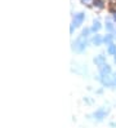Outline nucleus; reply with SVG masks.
Masks as SVG:
<instances>
[{"label": "nucleus", "mask_w": 116, "mask_h": 128, "mask_svg": "<svg viewBox=\"0 0 116 128\" xmlns=\"http://www.w3.org/2000/svg\"><path fill=\"white\" fill-rule=\"evenodd\" d=\"M88 39H81V38L79 36L77 39L72 43V50H75V52H77V53H83V52L87 49V47H88Z\"/></svg>", "instance_id": "1"}, {"label": "nucleus", "mask_w": 116, "mask_h": 128, "mask_svg": "<svg viewBox=\"0 0 116 128\" xmlns=\"http://www.w3.org/2000/svg\"><path fill=\"white\" fill-rule=\"evenodd\" d=\"M84 20H85V14H84V13H77V14H75V16H74V21H72V25H71V27H70V32L74 34L75 28L79 27L83 22H84Z\"/></svg>", "instance_id": "2"}, {"label": "nucleus", "mask_w": 116, "mask_h": 128, "mask_svg": "<svg viewBox=\"0 0 116 128\" xmlns=\"http://www.w3.org/2000/svg\"><path fill=\"white\" fill-rule=\"evenodd\" d=\"M98 80L101 82V84H102L103 87H114V86H116L115 80H114V78L111 76V75H102V74H99Z\"/></svg>", "instance_id": "3"}, {"label": "nucleus", "mask_w": 116, "mask_h": 128, "mask_svg": "<svg viewBox=\"0 0 116 128\" xmlns=\"http://www.w3.org/2000/svg\"><path fill=\"white\" fill-rule=\"evenodd\" d=\"M107 114H108V111L103 108H101V109H98V110H96L94 112H93V118H94L96 120H103L107 116Z\"/></svg>", "instance_id": "4"}, {"label": "nucleus", "mask_w": 116, "mask_h": 128, "mask_svg": "<svg viewBox=\"0 0 116 128\" xmlns=\"http://www.w3.org/2000/svg\"><path fill=\"white\" fill-rule=\"evenodd\" d=\"M93 62H94V64H96V66H98V67L103 66V65L106 64V56H105L103 53H101V54H98V56H96V57H94Z\"/></svg>", "instance_id": "5"}, {"label": "nucleus", "mask_w": 116, "mask_h": 128, "mask_svg": "<svg viewBox=\"0 0 116 128\" xmlns=\"http://www.w3.org/2000/svg\"><path fill=\"white\" fill-rule=\"evenodd\" d=\"M90 42H92V44H94V46H102L103 44V36L102 35H99V34H94L93 35V38L90 39Z\"/></svg>", "instance_id": "6"}, {"label": "nucleus", "mask_w": 116, "mask_h": 128, "mask_svg": "<svg viewBox=\"0 0 116 128\" xmlns=\"http://www.w3.org/2000/svg\"><path fill=\"white\" fill-rule=\"evenodd\" d=\"M111 72H112V69L108 64H105L103 66L99 67V74H102V75H111Z\"/></svg>", "instance_id": "7"}, {"label": "nucleus", "mask_w": 116, "mask_h": 128, "mask_svg": "<svg viewBox=\"0 0 116 128\" xmlns=\"http://www.w3.org/2000/svg\"><path fill=\"white\" fill-rule=\"evenodd\" d=\"M101 28H102L101 22H99L98 20H94V21H93V25H92V27H90L92 32H93V34H98V31H99Z\"/></svg>", "instance_id": "8"}, {"label": "nucleus", "mask_w": 116, "mask_h": 128, "mask_svg": "<svg viewBox=\"0 0 116 128\" xmlns=\"http://www.w3.org/2000/svg\"><path fill=\"white\" fill-rule=\"evenodd\" d=\"M114 39H115V35H112L111 32H108L103 36V44H106V46H110V44L114 43Z\"/></svg>", "instance_id": "9"}, {"label": "nucleus", "mask_w": 116, "mask_h": 128, "mask_svg": "<svg viewBox=\"0 0 116 128\" xmlns=\"http://www.w3.org/2000/svg\"><path fill=\"white\" fill-rule=\"evenodd\" d=\"M93 6L96 9H103L105 8V0H93Z\"/></svg>", "instance_id": "10"}, {"label": "nucleus", "mask_w": 116, "mask_h": 128, "mask_svg": "<svg viewBox=\"0 0 116 128\" xmlns=\"http://www.w3.org/2000/svg\"><path fill=\"white\" fill-rule=\"evenodd\" d=\"M107 53L110 56H116V44L112 43L110 46H107Z\"/></svg>", "instance_id": "11"}, {"label": "nucleus", "mask_w": 116, "mask_h": 128, "mask_svg": "<svg viewBox=\"0 0 116 128\" xmlns=\"http://www.w3.org/2000/svg\"><path fill=\"white\" fill-rule=\"evenodd\" d=\"M105 27H106V30L108 32H114L115 31V26H114V21H107L106 22V25H105Z\"/></svg>", "instance_id": "12"}, {"label": "nucleus", "mask_w": 116, "mask_h": 128, "mask_svg": "<svg viewBox=\"0 0 116 128\" xmlns=\"http://www.w3.org/2000/svg\"><path fill=\"white\" fill-rule=\"evenodd\" d=\"M90 32H92L90 28H83V31L80 34V38H81V39H88V36H89Z\"/></svg>", "instance_id": "13"}, {"label": "nucleus", "mask_w": 116, "mask_h": 128, "mask_svg": "<svg viewBox=\"0 0 116 128\" xmlns=\"http://www.w3.org/2000/svg\"><path fill=\"white\" fill-rule=\"evenodd\" d=\"M80 2H81L84 5H88V6H90V5L93 4V0H80Z\"/></svg>", "instance_id": "14"}, {"label": "nucleus", "mask_w": 116, "mask_h": 128, "mask_svg": "<svg viewBox=\"0 0 116 128\" xmlns=\"http://www.w3.org/2000/svg\"><path fill=\"white\" fill-rule=\"evenodd\" d=\"M114 80H115V84H116V74L114 75Z\"/></svg>", "instance_id": "15"}, {"label": "nucleus", "mask_w": 116, "mask_h": 128, "mask_svg": "<svg viewBox=\"0 0 116 128\" xmlns=\"http://www.w3.org/2000/svg\"><path fill=\"white\" fill-rule=\"evenodd\" d=\"M114 62L116 64V56H114Z\"/></svg>", "instance_id": "16"}, {"label": "nucleus", "mask_w": 116, "mask_h": 128, "mask_svg": "<svg viewBox=\"0 0 116 128\" xmlns=\"http://www.w3.org/2000/svg\"><path fill=\"white\" fill-rule=\"evenodd\" d=\"M115 38H116V31H115Z\"/></svg>", "instance_id": "17"}, {"label": "nucleus", "mask_w": 116, "mask_h": 128, "mask_svg": "<svg viewBox=\"0 0 116 128\" xmlns=\"http://www.w3.org/2000/svg\"><path fill=\"white\" fill-rule=\"evenodd\" d=\"M115 5H116V4H115Z\"/></svg>", "instance_id": "18"}]
</instances>
